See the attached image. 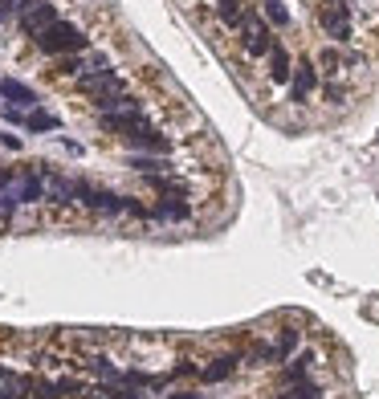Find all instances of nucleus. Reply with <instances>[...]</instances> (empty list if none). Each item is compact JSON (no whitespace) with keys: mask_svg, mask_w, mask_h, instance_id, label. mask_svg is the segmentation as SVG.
Masks as SVG:
<instances>
[{"mask_svg":"<svg viewBox=\"0 0 379 399\" xmlns=\"http://www.w3.org/2000/svg\"><path fill=\"white\" fill-rule=\"evenodd\" d=\"M33 45L45 53V57H69V53H86L90 50V37H86L78 25L57 21V25H50L41 37H33Z\"/></svg>","mask_w":379,"mask_h":399,"instance_id":"f257e3e1","label":"nucleus"},{"mask_svg":"<svg viewBox=\"0 0 379 399\" xmlns=\"http://www.w3.org/2000/svg\"><path fill=\"white\" fill-rule=\"evenodd\" d=\"M78 204L90 208L94 216H127V196H118L111 187H98V183L78 180Z\"/></svg>","mask_w":379,"mask_h":399,"instance_id":"f03ea898","label":"nucleus"},{"mask_svg":"<svg viewBox=\"0 0 379 399\" xmlns=\"http://www.w3.org/2000/svg\"><path fill=\"white\" fill-rule=\"evenodd\" d=\"M241 45H245L249 57H269L273 53V33H269V25L261 21L257 8H245V17H241Z\"/></svg>","mask_w":379,"mask_h":399,"instance_id":"7ed1b4c3","label":"nucleus"},{"mask_svg":"<svg viewBox=\"0 0 379 399\" xmlns=\"http://www.w3.org/2000/svg\"><path fill=\"white\" fill-rule=\"evenodd\" d=\"M318 25L334 41H351V8H346V0H327L318 8Z\"/></svg>","mask_w":379,"mask_h":399,"instance_id":"20e7f679","label":"nucleus"},{"mask_svg":"<svg viewBox=\"0 0 379 399\" xmlns=\"http://www.w3.org/2000/svg\"><path fill=\"white\" fill-rule=\"evenodd\" d=\"M21 33L25 37H41L50 25H57V4H50V0H37V4H25V13L17 17Z\"/></svg>","mask_w":379,"mask_h":399,"instance_id":"39448f33","label":"nucleus"},{"mask_svg":"<svg viewBox=\"0 0 379 399\" xmlns=\"http://www.w3.org/2000/svg\"><path fill=\"white\" fill-rule=\"evenodd\" d=\"M123 143L131 155H171V139L164 131H155V127H143V131H131L123 134Z\"/></svg>","mask_w":379,"mask_h":399,"instance_id":"423d86ee","label":"nucleus"},{"mask_svg":"<svg viewBox=\"0 0 379 399\" xmlns=\"http://www.w3.org/2000/svg\"><path fill=\"white\" fill-rule=\"evenodd\" d=\"M143 180H147V187L159 200H192V192H196L188 180L171 175V171H155V175H143Z\"/></svg>","mask_w":379,"mask_h":399,"instance_id":"0eeeda50","label":"nucleus"},{"mask_svg":"<svg viewBox=\"0 0 379 399\" xmlns=\"http://www.w3.org/2000/svg\"><path fill=\"white\" fill-rule=\"evenodd\" d=\"M17 200L21 204H41V200L50 196V187H45V180H41V163L33 167H21V180H17Z\"/></svg>","mask_w":379,"mask_h":399,"instance_id":"6e6552de","label":"nucleus"},{"mask_svg":"<svg viewBox=\"0 0 379 399\" xmlns=\"http://www.w3.org/2000/svg\"><path fill=\"white\" fill-rule=\"evenodd\" d=\"M241 371V354H216L213 363H204L200 366V383H225V379H232Z\"/></svg>","mask_w":379,"mask_h":399,"instance_id":"1a4fd4ad","label":"nucleus"},{"mask_svg":"<svg viewBox=\"0 0 379 399\" xmlns=\"http://www.w3.org/2000/svg\"><path fill=\"white\" fill-rule=\"evenodd\" d=\"M151 220L155 224H183V220H192V200H159V204H151Z\"/></svg>","mask_w":379,"mask_h":399,"instance_id":"9d476101","label":"nucleus"},{"mask_svg":"<svg viewBox=\"0 0 379 399\" xmlns=\"http://www.w3.org/2000/svg\"><path fill=\"white\" fill-rule=\"evenodd\" d=\"M314 90H318V69H314V62H298L294 82H290V102H306Z\"/></svg>","mask_w":379,"mask_h":399,"instance_id":"9b49d317","label":"nucleus"},{"mask_svg":"<svg viewBox=\"0 0 379 399\" xmlns=\"http://www.w3.org/2000/svg\"><path fill=\"white\" fill-rule=\"evenodd\" d=\"M0 98L9 102V106H37V94L29 90L25 82H17V78H0Z\"/></svg>","mask_w":379,"mask_h":399,"instance_id":"f8f14e48","label":"nucleus"},{"mask_svg":"<svg viewBox=\"0 0 379 399\" xmlns=\"http://www.w3.org/2000/svg\"><path fill=\"white\" fill-rule=\"evenodd\" d=\"M127 167L139 175H155V171H171L167 155H127Z\"/></svg>","mask_w":379,"mask_h":399,"instance_id":"ddd939ff","label":"nucleus"},{"mask_svg":"<svg viewBox=\"0 0 379 399\" xmlns=\"http://www.w3.org/2000/svg\"><path fill=\"white\" fill-rule=\"evenodd\" d=\"M57 127H62V118L57 115H50V110H29V115H25V131H33V134H50V131H57Z\"/></svg>","mask_w":379,"mask_h":399,"instance_id":"4468645a","label":"nucleus"},{"mask_svg":"<svg viewBox=\"0 0 379 399\" xmlns=\"http://www.w3.org/2000/svg\"><path fill=\"white\" fill-rule=\"evenodd\" d=\"M310 363H314V354L310 350H302L294 363L285 366V383H290V387H294V383H310Z\"/></svg>","mask_w":379,"mask_h":399,"instance_id":"2eb2a0df","label":"nucleus"},{"mask_svg":"<svg viewBox=\"0 0 379 399\" xmlns=\"http://www.w3.org/2000/svg\"><path fill=\"white\" fill-rule=\"evenodd\" d=\"M290 74H294L290 69V53L281 50V45H273V53H269V78L273 82H290Z\"/></svg>","mask_w":379,"mask_h":399,"instance_id":"dca6fc26","label":"nucleus"},{"mask_svg":"<svg viewBox=\"0 0 379 399\" xmlns=\"http://www.w3.org/2000/svg\"><path fill=\"white\" fill-rule=\"evenodd\" d=\"M216 17L225 21L229 29H241V17H245V8H241V0H216Z\"/></svg>","mask_w":379,"mask_h":399,"instance_id":"f3484780","label":"nucleus"},{"mask_svg":"<svg viewBox=\"0 0 379 399\" xmlns=\"http://www.w3.org/2000/svg\"><path fill=\"white\" fill-rule=\"evenodd\" d=\"M261 8H265V21H269V25H278V29H285V25H290V8H285L281 0H265Z\"/></svg>","mask_w":379,"mask_h":399,"instance_id":"a211bd4d","label":"nucleus"},{"mask_svg":"<svg viewBox=\"0 0 379 399\" xmlns=\"http://www.w3.org/2000/svg\"><path fill=\"white\" fill-rule=\"evenodd\" d=\"M17 208H21L17 192H0V229H9V224H13V216H17Z\"/></svg>","mask_w":379,"mask_h":399,"instance_id":"6ab92c4d","label":"nucleus"},{"mask_svg":"<svg viewBox=\"0 0 379 399\" xmlns=\"http://www.w3.org/2000/svg\"><path fill=\"white\" fill-rule=\"evenodd\" d=\"M298 342H302V330H285V334H281V342L273 347V359H278V363H281V359H290Z\"/></svg>","mask_w":379,"mask_h":399,"instance_id":"aec40b11","label":"nucleus"},{"mask_svg":"<svg viewBox=\"0 0 379 399\" xmlns=\"http://www.w3.org/2000/svg\"><path fill=\"white\" fill-rule=\"evenodd\" d=\"M318 66H322V69L330 74V78H334V74H339V69L346 66V57H343L339 50H322V53H318Z\"/></svg>","mask_w":379,"mask_h":399,"instance_id":"412c9836","label":"nucleus"},{"mask_svg":"<svg viewBox=\"0 0 379 399\" xmlns=\"http://www.w3.org/2000/svg\"><path fill=\"white\" fill-rule=\"evenodd\" d=\"M25 4H29V0H0V25L17 21L21 13H25Z\"/></svg>","mask_w":379,"mask_h":399,"instance_id":"4be33fe9","label":"nucleus"},{"mask_svg":"<svg viewBox=\"0 0 379 399\" xmlns=\"http://www.w3.org/2000/svg\"><path fill=\"white\" fill-rule=\"evenodd\" d=\"M281 399H322V391H318L314 383H294V387H290Z\"/></svg>","mask_w":379,"mask_h":399,"instance_id":"5701e85b","label":"nucleus"},{"mask_svg":"<svg viewBox=\"0 0 379 399\" xmlns=\"http://www.w3.org/2000/svg\"><path fill=\"white\" fill-rule=\"evenodd\" d=\"M82 57H78V53H69V57H62V66H57V74H62V78H82Z\"/></svg>","mask_w":379,"mask_h":399,"instance_id":"b1692460","label":"nucleus"},{"mask_svg":"<svg viewBox=\"0 0 379 399\" xmlns=\"http://www.w3.org/2000/svg\"><path fill=\"white\" fill-rule=\"evenodd\" d=\"M17 180H21V171H17V167L0 163V192H13V187H17Z\"/></svg>","mask_w":379,"mask_h":399,"instance_id":"393cba45","label":"nucleus"},{"mask_svg":"<svg viewBox=\"0 0 379 399\" xmlns=\"http://www.w3.org/2000/svg\"><path fill=\"white\" fill-rule=\"evenodd\" d=\"M188 375H200V366H196V363H188V359H183V363H176L171 371H167V379H171V383H176V379H188Z\"/></svg>","mask_w":379,"mask_h":399,"instance_id":"a878e982","label":"nucleus"},{"mask_svg":"<svg viewBox=\"0 0 379 399\" xmlns=\"http://www.w3.org/2000/svg\"><path fill=\"white\" fill-rule=\"evenodd\" d=\"M322 98H327L330 106H339V102H343V86H334V82L322 86Z\"/></svg>","mask_w":379,"mask_h":399,"instance_id":"bb28decb","label":"nucleus"},{"mask_svg":"<svg viewBox=\"0 0 379 399\" xmlns=\"http://www.w3.org/2000/svg\"><path fill=\"white\" fill-rule=\"evenodd\" d=\"M0 143H4L9 151H21V147H25V143H21L17 134H0Z\"/></svg>","mask_w":379,"mask_h":399,"instance_id":"cd10ccee","label":"nucleus"},{"mask_svg":"<svg viewBox=\"0 0 379 399\" xmlns=\"http://www.w3.org/2000/svg\"><path fill=\"white\" fill-rule=\"evenodd\" d=\"M62 147H66L69 155H82V143H74V139H62Z\"/></svg>","mask_w":379,"mask_h":399,"instance_id":"c85d7f7f","label":"nucleus"},{"mask_svg":"<svg viewBox=\"0 0 379 399\" xmlns=\"http://www.w3.org/2000/svg\"><path fill=\"white\" fill-rule=\"evenodd\" d=\"M9 379H17V371H9V366L0 363V383H9Z\"/></svg>","mask_w":379,"mask_h":399,"instance_id":"c756f323","label":"nucleus"}]
</instances>
